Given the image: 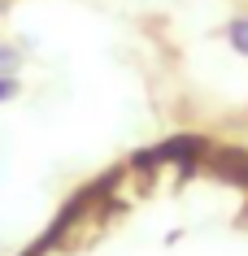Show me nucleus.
Instances as JSON below:
<instances>
[{
	"mask_svg": "<svg viewBox=\"0 0 248 256\" xmlns=\"http://www.w3.org/2000/svg\"><path fill=\"white\" fill-rule=\"evenodd\" d=\"M14 66H18V52H14V48H5V44H0V74H9Z\"/></svg>",
	"mask_w": 248,
	"mask_h": 256,
	"instance_id": "1",
	"label": "nucleus"
},
{
	"mask_svg": "<svg viewBox=\"0 0 248 256\" xmlns=\"http://www.w3.org/2000/svg\"><path fill=\"white\" fill-rule=\"evenodd\" d=\"M231 35H235V44H239V48L248 52V22H235V26H231Z\"/></svg>",
	"mask_w": 248,
	"mask_h": 256,
	"instance_id": "2",
	"label": "nucleus"
},
{
	"mask_svg": "<svg viewBox=\"0 0 248 256\" xmlns=\"http://www.w3.org/2000/svg\"><path fill=\"white\" fill-rule=\"evenodd\" d=\"M0 96H14V82L9 78H0Z\"/></svg>",
	"mask_w": 248,
	"mask_h": 256,
	"instance_id": "3",
	"label": "nucleus"
}]
</instances>
